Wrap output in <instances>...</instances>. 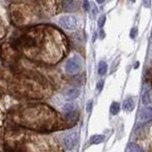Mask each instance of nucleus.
Segmentation results:
<instances>
[{"label":"nucleus","mask_w":152,"mask_h":152,"mask_svg":"<svg viewBox=\"0 0 152 152\" xmlns=\"http://www.w3.org/2000/svg\"><path fill=\"white\" fill-rule=\"evenodd\" d=\"M82 67V61L78 56H73L66 64V72L67 73H77Z\"/></svg>","instance_id":"f257e3e1"},{"label":"nucleus","mask_w":152,"mask_h":152,"mask_svg":"<svg viewBox=\"0 0 152 152\" xmlns=\"http://www.w3.org/2000/svg\"><path fill=\"white\" fill-rule=\"evenodd\" d=\"M59 24L66 30H74L77 26V20L73 16H63L59 19Z\"/></svg>","instance_id":"f03ea898"},{"label":"nucleus","mask_w":152,"mask_h":152,"mask_svg":"<svg viewBox=\"0 0 152 152\" xmlns=\"http://www.w3.org/2000/svg\"><path fill=\"white\" fill-rule=\"evenodd\" d=\"M79 135L77 132H72V133L67 134L66 137L64 138V145L67 149H72L78 143Z\"/></svg>","instance_id":"7ed1b4c3"},{"label":"nucleus","mask_w":152,"mask_h":152,"mask_svg":"<svg viewBox=\"0 0 152 152\" xmlns=\"http://www.w3.org/2000/svg\"><path fill=\"white\" fill-rule=\"evenodd\" d=\"M79 3L72 0H64L63 1V10L65 12H72L78 10Z\"/></svg>","instance_id":"20e7f679"},{"label":"nucleus","mask_w":152,"mask_h":152,"mask_svg":"<svg viewBox=\"0 0 152 152\" xmlns=\"http://www.w3.org/2000/svg\"><path fill=\"white\" fill-rule=\"evenodd\" d=\"M152 118V109L150 106H147V108H143L140 112V119L143 122H148L150 121Z\"/></svg>","instance_id":"39448f33"},{"label":"nucleus","mask_w":152,"mask_h":152,"mask_svg":"<svg viewBox=\"0 0 152 152\" xmlns=\"http://www.w3.org/2000/svg\"><path fill=\"white\" fill-rule=\"evenodd\" d=\"M79 95H80V91L77 89H70L64 92V97L67 100H74Z\"/></svg>","instance_id":"423d86ee"},{"label":"nucleus","mask_w":152,"mask_h":152,"mask_svg":"<svg viewBox=\"0 0 152 152\" xmlns=\"http://www.w3.org/2000/svg\"><path fill=\"white\" fill-rule=\"evenodd\" d=\"M134 106H135L134 101L131 98L125 100L124 105H123V108H124L125 110H127V111H132L134 109Z\"/></svg>","instance_id":"0eeeda50"},{"label":"nucleus","mask_w":152,"mask_h":152,"mask_svg":"<svg viewBox=\"0 0 152 152\" xmlns=\"http://www.w3.org/2000/svg\"><path fill=\"white\" fill-rule=\"evenodd\" d=\"M106 70H108V65H106V62L104 61H101V62L99 63V66H98V73L99 75H105L106 72Z\"/></svg>","instance_id":"6e6552de"},{"label":"nucleus","mask_w":152,"mask_h":152,"mask_svg":"<svg viewBox=\"0 0 152 152\" xmlns=\"http://www.w3.org/2000/svg\"><path fill=\"white\" fill-rule=\"evenodd\" d=\"M105 141V136L104 135H94L90 139V143L93 145H97V144H101Z\"/></svg>","instance_id":"1a4fd4ad"},{"label":"nucleus","mask_w":152,"mask_h":152,"mask_svg":"<svg viewBox=\"0 0 152 152\" xmlns=\"http://www.w3.org/2000/svg\"><path fill=\"white\" fill-rule=\"evenodd\" d=\"M150 102H151L150 91H149V90H147V91H145V92H144L143 97H142V103H143V104H144L145 106H147V105L149 104Z\"/></svg>","instance_id":"9d476101"},{"label":"nucleus","mask_w":152,"mask_h":152,"mask_svg":"<svg viewBox=\"0 0 152 152\" xmlns=\"http://www.w3.org/2000/svg\"><path fill=\"white\" fill-rule=\"evenodd\" d=\"M119 111H120V104L117 102L112 103L110 106V113L112 115H116L118 114Z\"/></svg>","instance_id":"9b49d317"},{"label":"nucleus","mask_w":152,"mask_h":152,"mask_svg":"<svg viewBox=\"0 0 152 152\" xmlns=\"http://www.w3.org/2000/svg\"><path fill=\"white\" fill-rule=\"evenodd\" d=\"M127 150L130 151V152H142V148L139 147L138 145L134 144V143H131V144H129Z\"/></svg>","instance_id":"f8f14e48"},{"label":"nucleus","mask_w":152,"mask_h":152,"mask_svg":"<svg viewBox=\"0 0 152 152\" xmlns=\"http://www.w3.org/2000/svg\"><path fill=\"white\" fill-rule=\"evenodd\" d=\"M67 120L70 121V122H74L77 119V114L74 113L73 111H70L69 113H67Z\"/></svg>","instance_id":"ddd939ff"},{"label":"nucleus","mask_w":152,"mask_h":152,"mask_svg":"<svg viewBox=\"0 0 152 152\" xmlns=\"http://www.w3.org/2000/svg\"><path fill=\"white\" fill-rule=\"evenodd\" d=\"M64 111L66 112V113H69L70 111H73V109H74V106L72 104H67V105H65L64 106Z\"/></svg>","instance_id":"4468645a"},{"label":"nucleus","mask_w":152,"mask_h":152,"mask_svg":"<svg viewBox=\"0 0 152 152\" xmlns=\"http://www.w3.org/2000/svg\"><path fill=\"white\" fill-rule=\"evenodd\" d=\"M25 45H26V47H31V46H33L34 45V41L32 38H26L25 39Z\"/></svg>","instance_id":"2eb2a0df"},{"label":"nucleus","mask_w":152,"mask_h":152,"mask_svg":"<svg viewBox=\"0 0 152 152\" xmlns=\"http://www.w3.org/2000/svg\"><path fill=\"white\" fill-rule=\"evenodd\" d=\"M105 22H106V16L103 15V16H101V17L99 18V20H98V26H99L100 28H103V26L105 25Z\"/></svg>","instance_id":"dca6fc26"},{"label":"nucleus","mask_w":152,"mask_h":152,"mask_svg":"<svg viewBox=\"0 0 152 152\" xmlns=\"http://www.w3.org/2000/svg\"><path fill=\"white\" fill-rule=\"evenodd\" d=\"M137 33H138V30L136 28H132L131 29V31H130V37L131 38H135V36L137 35Z\"/></svg>","instance_id":"f3484780"},{"label":"nucleus","mask_w":152,"mask_h":152,"mask_svg":"<svg viewBox=\"0 0 152 152\" xmlns=\"http://www.w3.org/2000/svg\"><path fill=\"white\" fill-rule=\"evenodd\" d=\"M103 86H104V81H100V82H98V84H97V89H98L99 92L102 90Z\"/></svg>","instance_id":"a211bd4d"},{"label":"nucleus","mask_w":152,"mask_h":152,"mask_svg":"<svg viewBox=\"0 0 152 152\" xmlns=\"http://www.w3.org/2000/svg\"><path fill=\"white\" fill-rule=\"evenodd\" d=\"M92 109V101H89L88 102V105H87V111L90 112Z\"/></svg>","instance_id":"6ab92c4d"},{"label":"nucleus","mask_w":152,"mask_h":152,"mask_svg":"<svg viewBox=\"0 0 152 152\" xmlns=\"http://www.w3.org/2000/svg\"><path fill=\"white\" fill-rule=\"evenodd\" d=\"M83 5H84V8H85L86 11H89V3L88 0H84L83 1Z\"/></svg>","instance_id":"aec40b11"},{"label":"nucleus","mask_w":152,"mask_h":152,"mask_svg":"<svg viewBox=\"0 0 152 152\" xmlns=\"http://www.w3.org/2000/svg\"><path fill=\"white\" fill-rule=\"evenodd\" d=\"M144 4H145V7L148 8L150 6V0H144Z\"/></svg>","instance_id":"412c9836"},{"label":"nucleus","mask_w":152,"mask_h":152,"mask_svg":"<svg viewBox=\"0 0 152 152\" xmlns=\"http://www.w3.org/2000/svg\"><path fill=\"white\" fill-rule=\"evenodd\" d=\"M96 2L98 3V4H102V3L105 2V0H96Z\"/></svg>","instance_id":"4be33fe9"},{"label":"nucleus","mask_w":152,"mask_h":152,"mask_svg":"<svg viewBox=\"0 0 152 152\" xmlns=\"http://www.w3.org/2000/svg\"><path fill=\"white\" fill-rule=\"evenodd\" d=\"M139 67V63H136V64H135V66H134V67H135V69H137V67Z\"/></svg>","instance_id":"5701e85b"},{"label":"nucleus","mask_w":152,"mask_h":152,"mask_svg":"<svg viewBox=\"0 0 152 152\" xmlns=\"http://www.w3.org/2000/svg\"><path fill=\"white\" fill-rule=\"evenodd\" d=\"M131 1H132V2H134V1H135V0H131Z\"/></svg>","instance_id":"b1692460"}]
</instances>
